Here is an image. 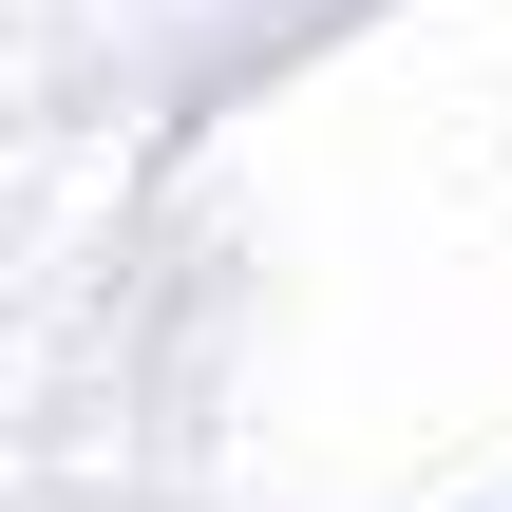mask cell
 Segmentation results:
<instances>
[]
</instances>
